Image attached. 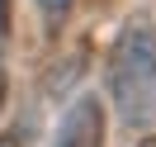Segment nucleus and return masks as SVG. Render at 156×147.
Here are the masks:
<instances>
[{
    "label": "nucleus",
    "instance_id": "2",
    "mask_svg": "<svg viewBox=\"0 0 156 147\" xmlns=\"http://www.w3.org/2000/svg\"><path fill=\"white\" fill-rule=\"evenodd\" d=\"M57 147H104V105L95 95H80L62 119Z\"/></svg>",
    "mask_w": 156,
    "mask_h": 147
},
{
    "label": "nucleus",
    "instance_id": "4",
    "mask_svg": "<svg viewBox=\"0 0 156 147\" xmlns=\"http://www.w3.org/2000/svg\"><path fill=\"white\" fill-rule=\"evenodd\" d=\"M10 5L14 0H0V38H10Z\"/></svg>",
    "mask_w": 156,
    "mask_h": 147
},
{
    "label": "nucleus",
    "instance_id": "6",
    "mask_svg": "<svg viewBox=\"0 0 156 147\" xmlns=\"http://www.w3.org/2000/svg\"><path fill=\"white\" fill-rule=\"evenodd\" d=\"M0 147H19V138H14V133H5V138H0Z\"/></svg>",
    "mask_w": 156,
    "mask_h": 147
},
{
    "label": "nucleus",
    "instance_id": "1",
    "mask_svg": "<svg viewBox=\"0 0 156 147\" xmlns=\"http://www.w3.org/2000/svg\"><path fill=\"white\" fill-rule=\"evenodd\" d=\"M109 95L128 128H147L156 119V29L133 19L109 52Z\"/></svg>",
    "mask_w": 156,
    "mask_h": 147
},
{
    "label": "nucleus",
    "instance_id": "5",
    "mask_svg": "<svg viewBox=\"0 0 156 147\" xmlns=\"http://www.w3.org/2000/svg\"><path fill=\"white\" fill-rule=\"evenodd\" d=\"M5 90H10V81H5V67H0V109H5Z\"/></svg>",
    "mask_w": 156,
    "mask_h": 147
},
{
    "label": "nucleus",
    "instance_id": "3",
    "mask_svg": "<svg viewBox=\"0 0 156 147\" xmlns=\"http://www.w3.org/2000/svg\"><path fill=\"white\" fill-rule=\"evenodd\" d=\"M38 5H43V10H48V14H52V19H57V14H66V10H71V0H38Z\"/></svg>",
    "mask_w": 156,
    "mask_h": 147
}]
</instances>
